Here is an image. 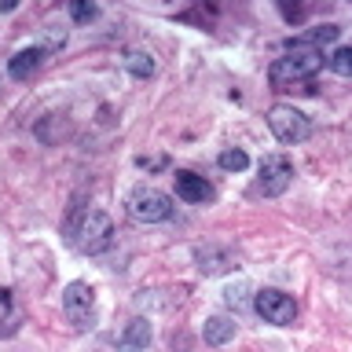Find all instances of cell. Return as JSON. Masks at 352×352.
<instances>
[{
	"label": "cell",
	"instance_id": "6da1fadb",
	"mask_svg": "<svg viewBox=\"0 0 352 352\" xmlns=\"http://www.w3.org/2000/svg\"><path fill=\"white\" fill-rule=\"evenodd\" d=\"M66 242L77 250V253H103L110 250V242H114V220H110L103 209H77L70 217V224H66Z\"/></svg>",
	"mask_w": 352,
	"mask_h": 352
},
{
	"label": "cell",
	"instance_id": "7a4b0ae2",
	"mask_svg": "<svg viewBox=\"0 0 352 352\" xmlns=\"http://www.w3.org/2000/svg\"><path fill=\"white\" fill-rule=\"evenodd\" d=\"M319 70H323V52H319V48H308V44H294V52H286L283 59L272 63L268 81H272L275 88L308 85Z\"/></svg>",
	"mask_w": 352,
	"mask_h": 352
},
{
	"label": "cell",
	"instance_id": "3957f363",
	"mask_svg": "<svg viewBox=\"0 0 352 352\" xmlns=\"http://www.w3.org/2000/svg\"><path fill=\"white\" fill-rule=\"evenodd\" d=\"M129 217L136 220V224H162V220L173 217V198L158 191V187L151 184H140L136 191L129 195Z\"/></svg>",
	"mask_w": 352,
	"mask_h": 352
},
{
	"label": "cell",
	"instance_id": "277c9868",
	"mask_svg": "<svg viewBox=\"0 0 352 352\" xmlns=\"http://www.w3.org/2000/svg\"><path fill=\"white\" fill-rule=\"evenodd\" d=\"M268 129L275 132V140H279V143H305L308 132H312L308 118L297 107H290V103H275L268 110Z\"/></svg>",
	"mask_w": 352,
	"mask_h": 352
},
{
	"label": "cell",
	"instance_id": "5b68a950",
	"mask_svg": "<svg viewBox=\"0 0 352 352\" xmlns=\"http://www.w3.org/2000/svg\"><path fill=\"white\" fill-rule=\"evenodd\" d=\"M253 308H257V316L264 319V323H275V327H290L297 319V305L290 294L283 290H257L253 294Z\"/></svg>",
	"mask_w": 352,
	"mask_h": 352
},
{
	"label": "cell",
	"instance_id": "8992f818",
	"mask_svg": "<svg viewBox=\"0 0 352 352\" xmlns=\"http://www.w3.org/2000/svg\"><path fill=\"white\" fill-rule=\"evenodd\" d=\"M294 180V165L286 154H268V158L261 162V180H257V195L264 198H275V195H283L286 187H290Z\"/></svg>",
	"mask_w": 352,
	"mask_h": 352
},
{
	"label": "cell",
	"instance_id": "52a82bcc",
	"mask_svg": "<svg viewBox=\"0 0 352 352\" xmlns=\"http://www.w3.org/2000/svg\"><path fill=\"white\" fill-rule=\"evenodd\" d=\"M63 312H66V319H70L74 327H88L92 323V312H96V290L88 283H70L63 290Z\"/></svg>",
	"mask_w": 352,
	"mask_h": 352
},
{
	"label": "cell",
	"instance_id": "ba28073f",
	"mask_svg": "<svg viewBox=\"0 0 352 352\" xmlns=\"http://www.w3.org/2000/svg\"><path fill=\"white\" fill-rule=\"evenodd\" d=\"M195 264L202 275H224L235 268V257L224 250V246H198L195 250Z\"/></svg>",
	"mask_w": 352,
	"mask_h": 352
},
{
	"label": "cell",
	"instance_id": "9c48e42d",
	"mask_svg": "<svg viewBox=\"0 0 352 352\" xmlns=\"http://www.w3.org/2000/svg\"><path fill=\"white\" fill-rule=\"evenodd\" d=\"M147 341H151V323L147 319H129L118 334V352H147Z\"/></svg>",
	"mask_w": 352,
	"mask_h": 352
},
{
	"label": "cell",
	"instance_id": "30bf717a",
	"mask_svg": "<svg viewBox=\"0 0 352 352\" xmlns=\"http://www.w3.org/2000/svg\"><path fill=\"white\" fill-rule=\"evenodd\" d=\"M173 180H176V195H180L184 202H209V198H213V187H209L206 176H198V173L180 169Z\"/></svg>",
	"mask_w": 352,
	"mask_h": 352
},
{
	"label": "cell",
	"instance_id": "8fae6325",
	"mask_svg": "<svg viewBox=\"0 0 352 352\" xmlns=\"http://www.w3.org/2000/svg\"><path fill=\"white\" fill-rule=\"evenodd\" d=\"M44 55H48L44 48H22V52H15V55H11V63H8V74L15 77V81H26L30 74L41 70Z\"/></svg>",
	"mask_w": 352,
	"mask_h": 352
},
{
	"label": "cell",
	"instance_id": "7c38bea8",
	"mask_svg": "<svg viewBox=\"0 0 352 352\" xmlns=\"http://www.w3.org/2000/svg\"><path fill=\"white\" fill-rule=\"evenodd\" d=\"M202 334H206L209 345H228V341L235 338V319H228V316H213V319H206Z\"/></svg>",
	"mask_w": 352,
	"mask_h": 352
},
{
	"label": "cell",
	"instance_id": "4fadbf2b",
	"mask_svg": "<svg viewBox=\"0 0 352 352\" xmlns=\"http://www.w3.org/2000/svg\"><path fill=\"white\" fill-rule=\"evenodd\" d=\"M121 63H125V70H129L132 77H140V81L154 74V59H151V52H143V48H129Z\"/></svg>",
	"mask_w": 352,
	"mask_h": 352
},
{
	"label": "cell",
	"instance_id": "5bb4252c",
	"mask_svg": "<svg viewBox=\"0 0 352 352\" xmlns=\"http://www.w3.org/2000/svg\"><path fill=\"white\" fill-rule=\"evenodd\" d=\"M224 305L235 308V312H246V305H250V283L228 286V290H224Z\"/></svg>",
	"mask_w": 352,
	"mask_h": 352
},
{
	"label": "cell",
	"instance_id": "9a60e30c",
	"mask_svg": "<svg viewBox=\"0 0 352 352\" xmlns=\"http://www.w3.org/2000/svg\"><path fill=\"white\" fill-rule=\"evenodd\" d=\"M246 165H250L246 151H239V147H228V151H220V169H228V173H242Z\"/></svg>",
	"mask_w": 352,
	"mask_h": 352
},
{
	"label": "cell",
	"instance_id": "2e32d148",
	"mask_svg": "<svg viewBox=\"0 0 352 352\" xmlns=\"http://www.w3.org/2000/svg\"><path fill=\"white\" fill-rule=\"evenodd\" d=\"M338 33H341V30L334 26V22H327V26H316L305 41H297V44H308V48H316V44H330V41H338Z\"/></svg>",
	"mask_w": 352,
	"mask_h": 352
},
{
	"label": "cell",
	"instance_id": "e0dca14e",
	"mask_svg": "<svg viewBox=\"0 0 352 352\" xmlns=\"http://www.w3.org/2000/svg\"><path fill=\"white\" fill-rule=\"evenodd\" d=\"M327 66H330L338 77H352V48H338V52L327 59Z\"/></svg>",
	"mask_w": 352,
	"mask_h": 352
},
{
	"label": "cell",
	"instance_id": "ac0fdd59",
	"mask_svg": "<svg viewBox=\"0 0 352 352\" xmlns=\"http://www.w3.org/2000/svg\"><path fill=\"white\" fill-rule=\"evenodd\" d=\"M70 15H74V22H88L96 15V4L92 0H70Z\"/></svg>",
	"mask_w": 352,
	"mask_h": 352
},
{
	"label": "cell",
	"instance_id": "d6986e66",
	"mask_svg": "<svg viewBox=\"0 0 352 352\" xmlns=\"http://www.w3.org/2000/svg\"><path fill=\"white\" fill-rule=\"evenodd\" d=\"M279 8H283L286 22H297V19L305 15V4H301V0H279Z\"/></svg>",
	"mask_w": 352,
	"mask_h": 352
},
{
	"label": "cell",
	"instance_id": "ffe728a7",
	"mask_svg": "<svg viewBox=\"0 0 352 352\" xmlns=\"http://www.w3.org/2000/svg\"><path fill=\"white\" fill-rule=\"evenodd\" d=\"M8 316H11V294L0 286V323H8Z\"/></svg>",
	"mask_w": 352,
	"mask_h": 352
},
{
	"label": "cell",
	"instance_id": "44dd1931",
	"mask_svg": "<svg viewBox=\"0 0 352 352\" xmlns=\"http://www.w3.org/2000/svg\"><path fill=\"white\" fill-rule=\"evenodd\" d=\"M15 4H19V0H0V8H4V11H11Z\"/></svg>",
	"mask_w": 352,
	"mask_h": 352
}]
</instances>
